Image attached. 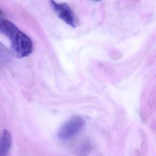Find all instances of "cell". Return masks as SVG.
Here are the masks:
<instances>
[{
	"label": "cell",
	"instance_id": "obj_5",
	"mask_svg": "<svg viewBox=\"0 0 156 156\" xmlns=\"http://www.w3.org/2000/svg\"><path fill=\"white\" fill-rule=\"evenodd\" d=\"M10 51L5 45L0 42V63H5L9 62L11 59Z\"/></svg>",
	"mask_w": 156,
	"mask_h": 156
},
{
	"label": "cell",
	"instance_id": "obj_2",
	"mask_svg": "<svg viewBox=\"0 0 156 156\" xmlns=\"http://www.w3.org/2000/svg\"><path fill=\"white\" fill-rule=\"evenodd\" d=\"M85 125L83 118L75 116L62 125L57 134L58 137L62 140L70 139L82 131Z\"/></svg>",
	"mask_w": 156,
	"mask_h": 156
},
{
	"label": "cell",
	"instance_id": "obj_3",
	"mask_svg": "<svg viewBox=\"0 0 156 156\" xmlns=\"http://www.w3.org/2000/svg\"><path fill=\"white\" fill-rule=\"evenodd\" d=\"M50 2L53 9L60 19L73 28L76 27L74 14L67 3H57L54 0H50Z\"/></svg>",
	"mask_w": 156,
	"mask_h": 156
},
{
	"label": "cell",
	"instance_id": "obj_7",
	"mask_svg": "<svg viewBox=\"0 0 156 156\" xmlns=\"http://www.w3.org/2000/svg\"><path fill=\"white\" fill-rule=\"evenodd\" d=\"M94 1H95L96 2H99L100 1H101V0H94Z\"/></svg>",
	"mask_w": 156,
	"mask_h": 156
},
{
	"label": "cell",
	"instance_id": "obj_1",
	"mask_svg": "<svg viewBox=\"0 0 156 156\" xmlns=\"http://www.w3.org/2000/svg\"><path fill=\"white\" fill-rule=\"evenodd\" d=\"M0 33L7 36L11 42V52L17 58L29 56L33 50L30 38L9 21L0 18Z\"/></svg>",
	"mask_w": 156,
	"mask_h": 156
},
{
	"label": "cell",
	"instance_id": "obj_4",
	"mask_svg": "<svg viewBox=\"0 0 156 156\" xmlns=\"http://www.w3.org/2000/svg\"><path fill=\"white\" fill-rule=\"evenodd\" d=\"M12 139L9 131L3 129L0 131V156H6L10 150Z\"/></svg>",
	"mask_w": 156,
	"mask_h": 156
},
{
	"label": "cell",
	"instance_id": "obj_6",
	"mask_svg": "<svg viewBox=\"0 0 156 156\" xmlns=\"http://www.w3.org/2000/svg\"><path fill=\"white\" fill-rule=\"evenodd\" d=\"M4 15V12L1 9H0V18H2Z\"/></svg>",
	"mask_w": 156,
	"mask_h": 156
}]
</instances>
